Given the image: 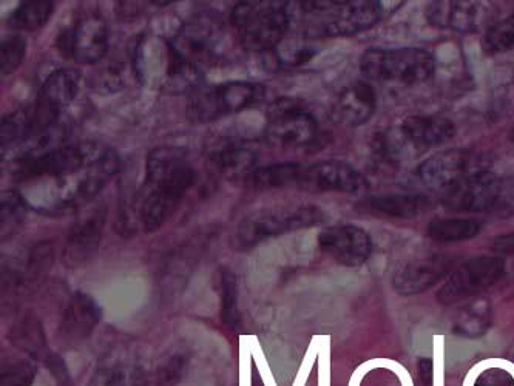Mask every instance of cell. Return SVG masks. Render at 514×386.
Wrapping results in <instances>:
<instances>
[{
    "mask_svg": "<svg viewBox=\"0 0 514 386\" xmlns=\"http://www.w3.org/2000/svg\"><path fill=\"white\" fill-rule=\"evenodd\" d=\"M198 173L183 147H156L147 155L146 177L138 189L139 218L144 232H155L175 214Z\"/></svg>",
    "mask_w": 514,
    "mask_h": 386,
    "instance_id": "1",
    "label": "cell"
},
{
    "mask_svg": "<svg viewBox=\"0 0 514 386\" xmlns=\"http://www.w3.org/2000/svg\"><path fill=\"white\" fill-rule=\"evenodd\" d=\"M129 51L133 75L152 92L190 96L203 89L206 72L181 58L170 39L139 34Z\"/></svg>",
    "mask_w": 514,
    "mask_h": 386,
    "instance_id": "2",
    "label": "cell"
},
{
    "mask_svg": "<svg viewBox=\"0 0 514 386\" xmlns=\"http://www.w3.org/2000/svg\"><path fill=\"white\" fill-rule=\"evenodd\" d=\"M121 170V158L113 149L104 152L81 172L61 180H41L33 184L34 189H44L45 195L33 201L30 207L42 214H67L92 203L105 186Z\"/></svg>",
    "mask_w": 514,
    "mask_h": 386,
    "instance_id": "3",
    "label": "cell"
},
{
    "mask_svg": "<svg viewBox=\"0 0 514 386\" xmlns=\"http://www.w3.org/2000/svg\"><path fill=\"white\" fill-rule=\"evenodd\" d=\"M308 19L305 36L311 39L346 38L374 27L382 19V2L372 0H305L297 2Z\"/></svg>",
    "mask_w": 514,
    "mask_h": 386,
    "instance_id": "4",
    "label": "cell"
},
{
    "mask_svg": "<svg viewBox=\"0 0 514 386\" xmlns=\"http://www.w3.org/2000/svg\"><path fill=\"white\" fill-rule=\"evenodd\" d=\"M454 135L456 126L445 116H408L396 129L376 135L372 141V152L386 163H397L442 146L453 139Z\"/></svg>",
    "mask_w": 514,
    "mask_h": 386,
    "instance_id": "5",
    "label": "cell"
},
{
    "mask_svg": "<svg viewBox=\"0 0 514 386\" xmlns=\"http://www.w3.org/2000/svg\"><path fill=\"white\" fill-rule=\"evenodd\" d=\"M292 2L285 0H244L230 13V24L247 51L274 50L291 28Z\"/></svg>",
    "mask_w": 514,
    "mask_h": 386,
    "instance_id": "6",
    "label": "cell"
},
{
    "mask_svg": "<svg viewBox=\"0 0 514 386\" xmlns=\"http://www.w3.org/2000/svg\"><path fill=\"white\" fill-rule=\"evenodd\" d=\"M362 75L371 81L417 85L433 78L436 62L422 48H368L360 58Z\"/></svg>",
    "mask_w": 514,
    "mask_h": 386,
    "instance_id": "7",
    "label": "cell"
},
{
    "mask_svg": "<svg viewBox=\"0 0 514 386\" xmlns=\"http://www.w3.org/2000/svg\"><path fill=\"white\" fill-rule=\"evenodd\" d=\"M263 85L251 81H229L200 89L189 96L187 119L193 124H209L226 116L252 109L264 99Z\"/></svg>",
    "mask_w": 514,
    "mask_h": 386,
    "instance_id": "8",
    "label": "cell"
},
{
    "mask_svg": "<svg viewBox=\"0 0 514 386\" xmlns=\"http://www.w3.org/2000/svg\"><path fill=\"white\" fill-rule=\"evenodd\" d=\"M224 41L226 25L220 14L212 11L193 14L170 39L178 55L203 72L220 64L224 58Z\"/></svg>",
    "mask_w": 514,
    "mask_h": 386,
    "instance_id": "9",
    "label": "cell"
},
{
    "mask_svg": "<svg viewBox=\"0 0 514 386\" xmlns=\"http://www.w3.org/2000/svg\"><path fill=\"white\" fill-rule=\"evenodd\" d=\"M98 143L65 144L41 155L25 156L14 161L13 175L19 183L61 180L81 172L104 152Z\"/></svg>",
    "mask_w": 514,
    "mask_h": 386,
    "instance_id": "10",
    "label": "cell"
},
{
    "mask_svg": "<svg viewBox=\"0 0 514 386\" xmlns=\"http://www.w3.org/2000/svg\"><path fill=\"white\" fill-rule=\"evenodd\" d=\"M264 136L280 149H314L320 143V126L305 102L280 98L269 107Z\"/></svg>",
    "mask_w": 514,
    "mask_h": 386,
    "instance_id": "11",
    "label": "cell"
},
{
    "mask_svg": "<svg viewBox=\"0 0 514 386\" xmlns=\"http://www.w3.org/2000/svg\"><path fill=\"white\" fill-rule=\"evenodd\" d=\"M323 221H325V214L317 206L258 212V214L241 221L235 232L232 246L238 252L251 251L252 248L269 238L309 229V227L322 224Z\"/></svg>",
    "mask_w": 514,
    "mask_h": 386,
    "instance_id": "12",
    "label": "cell"
},
{
    "mask_svg": "<svg viewBox=\"0 0 514 386\" xmlns=\"http://www.w3.org/2000/svg\"><path fill=\"white\" fill-rule=\"evenodd\" d=\"M81 82V72H78L76 68H59L47 76L39 89L36 102L31 105L34 138H38L39 135L58 124L62 112L78 96Z\"/></svg>",
    "mask_w": 514,
    "mask_h": 386,
    "instance_id": "13",
    "label": "cell"
},
{
    "mask_svg": "<svg viewBox=\"0 0 514 386\" xmlns=\"http://www.w3.org/2000/svg\"><path fill=\"white\" fill-rule=\"evenodd\" d=\"M504 272V258L484 255L468 260L448 275L442 288L437 292V300L442 305H454L462 300L477 297L481 292L496 285Z\"/></svg>",
    "mask_w": 514,
    "mask_h": 386,
    "instance_id": "14",
    "label": "cell"
},
{
    "mask_svg": "<svg viewBox=\"0 0 514 386\" xmlns=\"http://www.w3.org/2000/svg\"><path fill=\"white\" fill-rule=\"evenodd\" d=\"M502 181L488 170H476L443 190L442 203L454 212H484L501 201Z\"/></svg>",
    "mask_w": 514,
    "mask_h": 386,
    "instance_id": "15",
    "label": "cell"
},
{
    "mask_svg": "<svg viewBox=\"0 0 514 386\" xmlns=\"http://www.w3.org/2000/svg\"><path fill=\"white\" fill-rule=\"evenodd\" d=\"M105 223H107V206L98 204L73 224L62 249V263L67 268H81L95 257L101 246Z\"/></svg>",
    "mask_w": 514,
    "mask_h": 386,
    "instance_id": "16",
    "label": "cell"
},
{
    "mask_svg": "<svg viewBox=\"0 0 514 386\" xmlns=\"http://www.w3.org/2000/svg\"><path fill=\"white\" fill-rule=\"evenodd\" d=\"M318 244L325 254L346 268L365 265L372 254V240L368 232L354 224L326 227L318 235Z\"/></svg>",
    "mask_w": 514,
    "mask_h": 386,
    "instance_id": "17",
    "label": "cell"
},
{
    "mask_svg": "<svg viewBox=\"0 0 514 386\" xmlns=\"http://www.w3.org/2000/svg\"><path fill=\"white\" fill-rule=\"evenodd\" d=\"M297 184L306 192L360 193L369 187L362 172L340 161H323L306 167Z\"/></svg>",
    "mask_w": 514,
    "mask_h": 386,
    "instance_id": "18",
    "label": "cell"
},
{
    "mask_svg": "<svg viewBox=\"0 0 514 386\" xmlns=\"http://www.w3.org/2000/svg\"><path fill=\"white\" fill-rule=\"evenodd\" d=\"M102 320V308L92 295L76 291L68 300L59 323V342L65 348H78L92 337Z\"/></svg>",
    "mask_w": 514,
    "mask_h": 386,
    "instance_id": "19",
    "label": "cell"
},
{
    "mask_svg": "<svg viewBox=\"0 0 514 386\" xmlns=\"http://www.w3.org/2000/svg\"><path fill=\"white\" fill-rule=\"evenodd\" d=\"M473 166L474 158L467 150H443L430 156L417 167V178L420 183L431 189L447 190L457 181L476 172Z\"/></svg>",
    "mask_w": 514,
    "mask_h": 386,
    "instance_id": "20",
    "label": "cell"
},
{
    "mask_svg": "<svg viewBox=\"0 0 514 386\" xmlns=\"http://www.w3.org/2000/svg\"><path fill=\"white\" fill-rule=\"evenodd\" d=\"M454 260L448 255L437 254L408 263L396 272L393 286L397 294L411 297L422 294L442 282L453 272Z\"/></svg>",
    "mask_w": 514,
    "mask_h": 386,
    "instance_id": "21",
    "label": "cell"
},
{
    "mask_svg": "<svg viewBox=\"0 0 514 386\" xmlns=\"http://www.w3.org/2000/svg\"><path fill=\"white\" fill-rule=\"evenodd\" d=\"M109 27L99 14L79 17L75 22V59L78 64L98 65L109 51Z\"/></svg>",
    "mask_w": 514,
    "mask_h": 386,
    "instance_id": "22",
    "label": "cell"
},
{
    "mask_svg": "<svg viewBox=\"0 0 514 386\" xmlns=\"http://www.w3.org/2000/svg\"><path fill=\"white\" fill-rule=\"evenodd\" d=\"M376 110V90L365 81L352 82L345 87L335 104V115L339 121L351 127L366 124L374 116Z\"/></svg>",
    "mask_w": 514,
    "mask_h": 386,
    "instance_id": "23",
    "label": "cell"
},
{
    "mask_svg": "<svg viewBox=\"0 0 514 386\" xmlns=\"http://www.w3.org/2000/svg\"><path fill=\"white\" fill-rule=\"evenodd\" d=\"M477 5L474 2H431L427 8V19L433 27L471 33L477 27Z\"/></svg>",
    "mask_w": 514,
    "mask_h": 386,
    "instance_id": "24",
    "label": "cell"
},
{
    "mask_svg": "<svg viewBox=\"0 0 514 386\" xmlns=\"http://www.w3.org/2000/svg\"><path fill=\"white\" fill-rule=\"evenodd\" d=\"M212 164L227 180L243 184L258 169L257 152L243 144H227L212 153Z\"/></svg>",
    "mask_w": 514,
    "mask_h": 386,
    "instance_id": "25",
    "label": "cell"
},
{
    "mask_svg": "<svg viewBox=\"0 0 514 386\" xmlns=\"http://www.w3.org/2000/svg\"><path fill=\"white\" fill-rule=\"evenodd\" d=\"M8 339L17 349L24 351L36 362L45 363V360L53 353L48 348L44 325L33 312H27L14 323Z\"/></svg>",
    "mask_w": 514,
    "mask_h": 386,
    "instance_id": "26",
    "label": "cell"
},
{
    "mask_svg": "<svg viewBox=\"0 0 514 386\" xmlns=\"http://www.w3.org/2000/svg\"><path fill=\"white\" fill-rule=\"evenodd\" d=\"M428 207V198L423 195H406V193H391V195H379V197L368 198L363 203V209L371 214L382 215V217L411 218L422 215L423 210Z\"/></svg>",
    "mask_w": 514,
    "mask_h": 386,
    "instance_id": "27",
    "label": "cell"
},
{
    "mask_svg": "<svg viewBox=\"0 0 514 386\" xmlns=\"http://www.w3.org/2000/svg\"><path fill=\"white\" fill-rule=\"evenodd\" d=\"M493 320L491 303L485 298H476L460 309L454 320L453 332L467 339H479L487 334Z\"/></svg>",
    "mask_w": 514,
    "mask_h": 386,
    "instance_id": "28",
    "label": "cell"
},
{
    "mask_svg": "<svg viewBox=\"0 0 514 386\" xmlns=\"http://www.w3.org/2000/svg\"><path fill=\"white\" fill-rule=\"evenodd\" d=\"M303 167L298 163H274L258 167L244 181L243 186L249 189L268 190L280 189L288 184L298 183Z\"/></svg>",
    "mask_w": 514,
    "mask_h": 386,
    "instance_id": "29",
    "label": "cell"
},
{
    "mask_svg": "<svg viewBox=\"0 0 514 386\" xmlns=\"http://www.w3.org/2000/svg\"><path fill=\"white\" fill-rule=\"evenodd\" d=\"M482 223L476 218H440L428 226V237L439 243H459L481 234Z\"/></svg>",
    "mask_w": 514,
    "mask_h": 386,
    "instance_id": "30",
    "label": "cell"
},
{
    "mask_svg": "<svg viewBox=\"0 0 514 386\" xmlns=\"http://www.w3.org/2000/svg\"><path fill=\"white\" fill-rule=\"evenodd\" d=\"M55 11L53 0H27L8 17V27L17 31H36L50 21Z\"/></svg>",
    "mask_w": 514,
    "mask_h": 386,
    "instance_id": "31",
    "label": "cell"
},
{
    "mask_svg": "<svg viewBox=\"0 0 514 386\" xmlns=\"http://www.w3.org/2000/svg\"><path fill=\"white\" fill-rule=\"evenodd\" d=\"M28 203L21 190H4L0 195V234L2 241L13 237L27 217Z\"/></svg>",
    "mask_w": 514,
    "mask_h": 386,
    "instance_id": "32",
    "label": "cell"
},
{
    "mask_svg": "<svg viewBox=\"0 0 514 386\" xmlns=\"http://www.w3.org/2000/svg\"><path fill=\"white\" fill-rule=\"evenodd\" d=\"M127 65L126 62L107 61L105 64H98L88 78V85L96 95L109 96L121 92L126 87Z\"/></svg>",
    "mask_w": 514,
    "mask_h": 386,
    "instance_id": "33",
    "label": "cell"
},
{
    "mask_svg": "<svg viewBox=\"0 0 514 386\" xmlns=\"http://www.w3.org/2000/svg\"><path fill=\"white\" fill-rule=\"evenodd\" d=\"M34 138L33 115L31 107L8 113L0 122V143L2 147L13 144L30 143Z\"/></svg>",
    "mask_w": 514,
    "mask_h": 386,
    "instance_id": "34",
    "label": "cell"
},
{
    "mask_svg": "<svg viewBox=\"0 0 514 386\" xmlns=\"http://www.w3.org/2000/svg\"><path fill=\"white\" fill-rule=\"evenodd\" d=\"M218 291L221 297V319L232 331L240 328V309H238V283L234 272L221 268L218 272Z\"/></svg>",
    "mask_w": 514,
    "mask_h": 386,
    "instance_id": "35",
    "label": "cell"
},
{
    "mask_svg": "<svg viewBox=\"0 0 514 386\" xmlns=\"http://www.w3.org/2000/svg\"><path fill=\"white\" fill-rule=\"evenodd\" d=\"M38 366L33 360L11 359L2 363L0 386H33Z\"/></svg>",
    "mask_w": 514,
    "mask_h": 386,
    "instance_id": "36",
    "label": "cell"
},
{
    "mask_svg": "<svg viewBox=\"0 0 514 386\" xmlns=\"http://www.w3.org/2000/svg\"><path fill=\"white\" fill-rule=\"evenodd\" d=\"M27 55V41L21 34H10L0 44V72L2 75H13L21 68Z\"/></svg>",
    "mask_w": 514,
    "mask_h": 386,
    "instance_id": "37",
    "label": "cell"
},
{
    "mask_svg": "<svg viewBox=\"0 0 514 386\" xmlns=\"http://www.w3.org/2000/svg\"><path fill=\"white\" fill-rule=\"evenodd\" d=\"M485 53L502 55L514 50V16L494 25L482 41Z\"/></svg>",
    "mask_w": 514,
    "mask_h": 386,
    "instance_id": "38",
    "label": "cell"
},
{
    "mask_svg": "<svg viewBox=\"0 0 514 386\" xmlns=\"http://www.w3.org/2000/svg\"><path fill=\"white\" fill-rule=\"evenodd\" d=\"M315 55H317V50L312 48L311 45L292 42L291 50L286 47L281 48V51H278L277 58L281 64L288 65V67H300V65H305L306 62L311 61Z\"/></svg>",
    "mask_w": 514,
    "mask_h": 386,
    "instance_id": "39",
    "label": "cell"
},
{
    "mask_svg": "<svg viewBox=\"0 0 514 386\" xmlns=\"http://www.w3.org/2000/svg\"><path fill=\"white\" fill-rule=\"evenodd\" d=\"M51 261H53V246L50 243H41L31 251L30 260H28V275L30 278L41 277L42 274L50 269Z\"/></svg>",
    "mask_w": 514,
    "mask_h": 386,
    "instance_id": "40",
    "label": "cell"
},
{
    "mask_svg": "<svg viewBox=\"0 0 514 386\" xmlns=\"http://www.w3.org/2000/svg\"><path fill=\"white\" fill-rule=\"evenodd\" d=\"M184 373H186V360H184L183 357H175V359L169 360V362L159 370V385L175 386L176 383L183 379Z\"/></svg>",
    "mask_w": 514,
    "mask_h": 386,
    "instance_id": "41",
    "label": "cell"
},
{
    "mask_svg": "<svg viewBox=\"0 0 514 386\" xmlns=\"http://www.w3.org/2000/svg\"><path fill=\"white\" fill-rule=\"evenodd\" d=\"M44 365L50 371L51 377L55 379L56 385L73 386L72 374L68 370L67 363L58 353H51Z\"/></svg>",
    "mask_w": 514,
    "mask_h": 386,
    "instance_id": "42",
    "label": "cell"
},
{
    "mask_svg": "<svg viewBox=\"0 0 514 386\" xmlns=\"http://www.w3.org/2000/svg\"><path fill=\"white\" fill-rule=\"evenodd\" d=\"M56 48L61 53L62 58L73 59L75 56V24L68 25L59 31L56 38Z\"/></svg>",
    "mask_w": 514,
    "mask_h": 386,
    "instance_id": "43",
    "label": "cell"
},
{
    "mask_svg": "<svg viewBox=\"0 0 514 386\" xmlns=\"http://www.w3.org/2000/svg\"><path fill=\"white\" fill-rule=\"evenodd\" d=\"M143 2H118L116 5V13L121 19L127 17V19H132V17L138 16L141 11H143L144 5Z\"/></svg>",
    "mask_w": 514,
    "mask_h": 386,
    "instance_id": "44",
    "label": "cell"
},
{
    "mask_svg": "<svg viewBox=\"0 0 514 386\" xmlns=\"http://www.w3.org/2000/svg\"><path fill=\"white\" fill-rule=\"evenodd\" d=\"M419 376L423 385L431 386L434 380V365L431 359H420Z\"/></svg>",
    "mask_w": 514,
    "mask_h": 386,
    "instance_id": "45",
    "label": "cell"
},
{
    "mask_svg": "<svg viewBox=\"0 0 514 386\" xmlns=\"http://www.w3.org/2000/svg\"><path fill=\"white\" fill-rule=\"evenodd\" d=\"M493 249L498 254H514V234L496 238Z\"/></svg>",
    "mask_w": 514,
    "mask_h": 386,
    "instance_id": "46",
    "label": "cell"
},
{
    "mask_svg": "<svg viewBox=\"0 0 514 386\" xmlns=\"http://www.w3.org/2000/svg\"><path fill=\"white\" fill-rule=\"evenodd\" d=\"M510 139H511V141H514V127H513V130H511V132H510Z\"/></svg>",
    "mask_w": 514,
    "mask_h": 386,
    "instance_id": "47",
    "label": "cell"
}]
</instances>
